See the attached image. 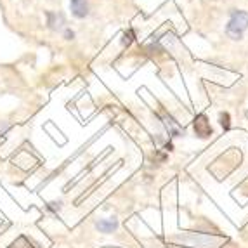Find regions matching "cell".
<instances>
[{
  "label": "cell",
  "instance_id": "1",
  "mask_svg": "<svg viewBox=\"0 0 248 248\" xmlns=\"http://www.w3.org/2000/svg\"><path fill=\"white\" fill-rule=\"evenodd\" d=\"M248 28V13L247 11H231V17L226 26V33L232 40H241L243 33Z\"/></svg>",
  "mask_w": 248,
  "mask_h": 248
},
{
  "label": "cell",
  "instance_id": "2",
  "mask_svg": "<svg viewBox=\"0 0 248 248\" xmlns=\"http://www.w3.org/2000/svg\"><path fill=\"white\" fill-rule=\"evenodd\" d=\"M70 9L75 17L83 19L89 16V0H70Z\"/></svg>",
  "mask_w": 248,
  "mask_h": 248
},
{
  "label": "cell",
  "instance_id": "3",
  "mask_svg": "<svg viewBox=\"0 0 248 248\" xmlns=\"http://www.w3.org/2000/svg\"><path fill=\"white\" fill-rule=\"evenodd\" d=\"M195 132H196V136L202 137V139H205V137H208L212 134V127L205 115H200L195 118Z\"/></svg>",
  "mask_w": 248,
  "mask_h": 248
},
{
  "label": "cell",
  "instance_id": "4",
  "mask_svg": "<svg viewBox=\"0 0 248 248\" xmlns=\"http://www.w3.org/2000/svg\"><path fill=\"white\" fill-rule=\"evenodd\" d=\"M64 23H66V19H64V14L52 13V11H49V13H47V26H49L50 30H61L62 26H64Z\"/></svg>",
  "mask_w": 248,
  "mask_h": 248
},
{
  "label": "cell",
  "instance_id": "5",
  "mask_svg": "<svg viewBox=\"0 0 248 248\" xmlns=\"http://www.w3.org/2000/svg\"><path fill=\"white\" fill-rule=\"evenodd\" d=\"M116 228H118L116 219H103L97 222V229H99L101 232H113Z\"/></svg>",
  "mask_w": 248,
  "mask_h": 248
},
{
  "label": "cell",
  "instance_id": "6",
  "mask_svg": "<svg viewBox=\"0 0 248 248\" xmlns=\"http://www.w3.org/2000/svg\"><path fill=\"white\" fill-rule=\"evenodd\" d=\"M220 125H222L226 130L231 127V122H229V113H220Z\"/></svg>",
  "mask_w": 248,
  "mask_h": 248
},
{
  "label": "cell",
  "instance_id": "7",
  "mask_svg": "<svg viewBox=\"0 0 248 248\" xmlns=\"http://www.w3.org/2000/svg\"><path fill=\"white\" fill-rule=\"evenodd\" d=\"M132 42H134V31L132 30H128V31H125L124 33V44H127L128 46V44H132Z\"/></svg>",
  "mask_w": 248,
  "mask_h": 248
},
{
  "label": "cell",
  "instance_id": "8",
  "mask_svg": "<svg viewBox=\"0 0 248 248\" xmlns=\"http://www.w3.org/2000/svg\"><path fill=\"white\" fill-rule=\"evenodd\" d=\"M11 130V125L7 124V122H2L0 124V137H5V134Z\"/></svg>",
  "mask_w": 248,
  "mask_h": 248
},
{
  "label": "cell",
  "instance_id": "9",
  "mask_svg": "<svg viewBox=\"0 0 248 248\" xmlns=\"http://www.w3.org/2000/svg\"><path fill=\"white\" fill-rule=\"evenodd\" d=\"M64 38H66V40H73V38H75V31H73V30H70V28L64 30Z\"/></svg>",
  "mask_w": 248,
  "mask_h": 248
}]
</instances>
